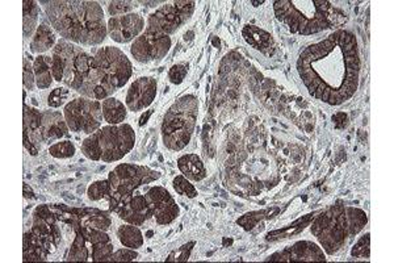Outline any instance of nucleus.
<instances>
[{"instance_id":"obj_1","label":"nucleus","mask_w":394,"mask_h":263,"mask_svg":"<svg viewBox=\"0 0 394 263\" xmlns=\"http://www.w3.org/2000/svg\"><path fill=\"white\" fill-rule=\"evenodd\" d=\"M297 71L309 95L328 105H342L360 84L361 58L356 36L345 29L311 44L297 60Z\"/></svg>"},{"instance_id":"obj_2","label":"nucleus","mask_w":394,"mask_h":263,"mask_svg":"<svg viewBox=\"0 0 394 263\" xmlns=\"http://www.w3.org/2000/svg\"><path fill=\"white\" fill-rule=\"evenodd\" d=\"M51 27L66 41L95 47L104 42L108 28L104 11L98 1L51 0L40 1Z\"/></svg>"},{"instance_id":"obj_3","label":"nucleus","mask_w":394,"mask_h":263,"mask_svg":"<svg viewBox=\"0 0 394 263\" xmlns=\"http://www.w3.org/2000/svg\"><path fill=\"white\" fill-rule=\"evenodd\" d=\"M274 12L289 31L302 36L324 32L339 24V14L326 0H278Z\"/></svg>"},{"instance_id":"obj_4","label":"nucleus","mask_w":394,"mask_h":263,"mask_svg":"<svg viewBox=\"0 0 394 263\" xmlns=\"http://www.w3.org/2000/svg\"><path fill=\"white\" fill-rule=\"evenodd\" d=\"M367 223L368 216L360 208L337 204L314 220L312 234L326 254L334 255L350 238L359 234Z\"/></svg>"},{"instance_id":"obj_5","label":"nucleus","mask_w":394,"mask_h":263,"mask_svg":"<svg viewBox=\"0 0 394 263\" xmlns=\"http://www.w3.org/2000/svg\"><path fill=\"white\" fill-rule=\"evenodd\" d=\"M135 144V133L129 124L105 125L82 142V153L91 161L112 164L122 160Z\"/></svg>"},{"instance_id":"obj_6","label":"nucleus","mask_w":394,"mask_h":263,"mask_svg":"<svg viewBox=\"0 0 394 263\" xmlns=\"http://www.w3.org/2000/svg\"><path fill=\"white\" fill-rule=\"evenodd\" d=\"M198 116V99L188 94L178 99L166 112L162 123V140L164 147L171 151L185 148L196 128Z\"/></svg>"},{"instance_id":"obj_7","label":"nucleus","mask_w":394,"mask_h":263,"mask_svg":"<svg viewBox=\"0 0 394 263\" xmlns=\"http://www.w3.org/2000/svg\"><path fill=\"white\" fill-rule=\"evenodd\" d=\"M161 178V173L151 170L148 166L121 164L109 173L108 181L111 186L109 205L111 211L117 212L127 205L133 197V191L138 187Z\"/></svg>"},{"instance_id":"obj_8","label":"nucleus","mask_w":394,"mask_h":263,"mask_svg":"<svg viewBox=\"0 0 394 263\" xmlns=\"http://www.w3.org/2000/svg\"><path fill=\"white\" fill-rule=\"evenodd\" d=\"M66 124L74 133L92 134L103 125L101 103L95 99L77 98L67 103L64 110Z\"/></svg>"},{"instance_id":"obj_9","label":"nucleus","mask_w":394,"mask_h":263,"mask_svg":"<svg viewBox=\"0 0 394 263\" xmlns=\"http://www.w3.org/2000/svg\"><path fill=\"white\" fill-rule=\"evenodd\" d=\"M94 61L116 90L129 82L133 74V66L122 50L115 47L101 48L94 54Z\"/></svg>"},{"instance_id":"obj_10","label":"nucleus","mask_w":394,"mask_h":263,"mask_svg":"<svg viewBox=\"0 0 394 263\" xmlns=\"http://www.w3.org/2000/svg\"><path fill=\"white\" fill-rule=\"evenodd\" d=\"M171 45L172 40L170 36H157L144 31L131 42V53L137 62L150 64L163 60Z\"/></svg>"},{"instance_id":"obj_11","label":"nucleus","mask_w":394,"mask_h":263,"mask_svg":"<svg viewBox=\"0 0 394 263\" xmlns=\"http://www.w3.org/2000/svg\"><path fill=\"white\" fill-rule=\"evenodd\" d=\"M109 37L118 44H128L140 37L145 31V18L131 12L121 16L111 17L107 23Z\"/></svg>"},{"instance_id":"obj_12","label":"nucleus","mask_w":394,"mask_h":263,"mask_svg":"<svg viewBox=\"0 0 394 263\" xmlns=\"http://www.w3.org/2000/svg\"><path fill=\"white\" fill-rule=\"evenodd\" d=\"M145 197L153 211V217H155L159 225H168L179 217L181 210L175 199L163 187H151Z\"/></svg>"},{"instance_id":"obj_13","label":"nucleus","mask_w":394,"mask_h":263,"mask_svg":"<svg viewBox=\"0 0 394 263\" xmlns=\"http://www.w3.org/2000/svg\"><path fill=\"white\" fill-rule=\"evenodd\" d=\"M268 261L283 262H325L326 254L324 249L312 241H297L292 247L272 254Z\"/></svg>"},{"instance_id":"obj_14","label":"nucleus","mask_w":394,"mask_h":263,"mask_svg":"<svg viewBox=\"0 0 394 263\" xmlns=\"http://www.w3.org/2000/svg\"><path fill=\"white\" fill-rule=\"evenodd\" d=\"M157 79L151 77H141L131 83L127 92V108L131 112H138L145 108L155 100L157 97Z\"/></svg>"},{"instance_id":"obj_15","label":"nucleus","mask_w":394,"mask_h":263,"mask_svg":"<svg viewBox=\"0 0 394 263\" xmlns=\"http://www.w3.org/2000/svg\"><path fill=\"white\" fill-rule=\"evenodd\" d=\"M116 91L117 90L112 86V83L107 79V77L95 65L77 92H79L84 98L105 100L111 98Z\"/></svg>"},{"instance_id":"obj_16","label":"nucleus","mask_w":394,"mask_h":263,"mask_svg":"<svg viewBox=\"0 0 394 263\" xmlns=\"http://www.w3.org/2000/svg\"><path fill=\"white\" fill-rule=\"evenodd\" d=\"M116 214L128 224L137 227H141L145 221L153 217V211L145 195H133L131 201L127 205L121 207Z\"/></svg>"},{"instance_id":"obj_17","label":"nucleus","mask_w":394,"mask_h":263,"mask_svg":"<svg viewBox=\"0 0 394 263\" xmlns=\"http://www.w3.org/2000/svg\"><path fill=\"white\" fill-rule=\"evenodd\" d=\"M41 136L44 144L53 142L55 140H61L62 137L67 136L70 131L66 124L65 116L61 112L55 111H45L41 112Z\"/></svg>"},{"instance_id":"obj_18","label":"nucleus","mask_w":394,"mask_h":263,"mask_svg":"<svg viewBox=\"0 0 394 263\" xmlns=\"http://www.w3.org/2000/svg\"><path fill=\"white\" fill-rule=\"evenodd\" d=\"M242 34L247 44H250L255 49L261 50L264 54H272V51L275 49V41L272 36L255 25H246L242 31Z\"/></svg>"},{"instance_id":"obj_19","label":"nucleus","mask_w":394,"mask_h":263,"mask_svg":"<svg viewBox=\"0 0 394 263\" xmlns=\"http://www.w3.org/2000/svg\"><path fill=\"white\" fill-rule=\"evenodd\" d=\"M181 174L189 181H201L207 178V168L197 154H184L178 160Z\"/></svg>"},{"instance_id":"obj_20","label":"nucleus","mask_w":394,"mask_h":263,"mask_svg":"<svg viewBox=\"0 0 394 263\" xmlns=\"http://www.w3.org/2000/svg\"><path fill=\"white\" fill-rule=\"evenodd\" d=\"M101 110L104 121H107L109 125L122 124L128 116L127 105H124V103L118 99L112 97L101 101Z\"/></svg>"},{"instance_id":"obj_21","label":"nucleus","mask_w":394,"mask_h":263,"mask_svg":"<svg viewBox=\"0 0 394 263\" xmlns=\"http://www.w3.org/2000/svg\"><path fill=\"white\" fill-rule=\"evenodd\" d=\"M54 45H57V37L55 33L47 24H41L33 36L31 42V50L36 54H41L47 50L51 49Z\"/></svg>"},{"instance_id":"obj_22","label":"nucleus","mask_w":394,"mask_h":263,"mask_svg":"<svg viewBox=\"0 0 394 263\" xmlns=\"http://www.w3.org/2000/svg\"><path fill=\"white\" fill-rule=\"evenodd\" d=\"M51 57L49 55H38L33 62V70L36 77V86L40 90L49 88L53 83V74H51Z\"/></svg>"},{"instance_id":"obj_23","label":"nucleus","mask_w":394,"mask_h":263,"mask_svg":"<svg viewBox=\"0 0 394 263\" xmlns=\"http://www.w3.org/2000/svg\"><path fill=\"white\" fill-rule=\"evenodd\" d=\"M117 237H118L121 245L129 247V249H134V250L140 249L145 242L142 231L137 225H133V224L121 225L117 229Z\"/></svg>"},{"instance_id":"obj_24","label":"nucleus","mask_w":394,"mask_h":263,"mask_svg":"<svg viewBox=\"0 0 394 263\" xmlns=\"http://www.w3.org/2000/svg\"><path fill=\"white\" fill-rule=\"evenodd\" d=\"M24 37L28 38L32 36L36 27H37V20H38V3L33 0H24ZM37 31V29H36Z\"/></svg>"},{"instance_id":"obj_25","label":"nucleus","mask_w":394,"mask_h":263,"mask_svg":"<svg viewBox=\"0 0 394 263\" xmlns=\"http://www.w3.org/2000/svg\"><path fill=\"white\" fill-rule=\"evenodd\" d=\"M77 149H75V145L68 141V140H64V141H58L53 145L49 147V153L51 157L57 158V160H67V158H71L74 157Z\"/></svg>"},{"instance_id":"obj_26","label":"nucleus","mask_w":394,"mask_h":263,"mask_svg":"<svg viewBox=\"0 0 394 263\" xmlns=\"http://www.w3.org/2000/svg\"><path fill=\"white\" fill-rule=\"evenodd\" d=\"M86 236L84 233L81 231L78 233L71 250H70V255H68V261H87L90 257L88 249L86 247Z\"/></svg>"},{"instance_id":"obj_27","label":"nucleus","mask_w":394,"mask_h":263,"mask_svg":"<svg viewBox=\"0 0 394 263\" xmlns=\"http://www.w3.org/2000/svg\"><path fill=\"white\" fill-rule=\"evenodd\" d=\"M87 195H88V199L92 200V201H98L101 199H109L111 186H109L108 179L107 181H94L88 187Z\"/></svg>"},{"instance_id":"obj_28","label":"nucleus","mask_w":394,"mask_h":263,"mask_svg":"<svg viewBox=\"0 0 394 263\" xmlns=\"http://www.w3.org/2000/svg\"><path fill=\"white\" fill-rule=\"evenodd\" d=\"M114 254V242L108 241V242H100L96 245H92V261L95 262H105V261H111Z\"/></svg>"},{"instance_id":"obj_29","label":"nucleus","mask_w":394,"mask_h":263,"mask_svg":"<svg viewBox=\"0 0 394 263\" xmlns=\"http://www.w3.org/2000/svg\"><path fill=\"white\" fill-rule=\"evenodd\" d=\"M172 187L181 197H189V199H194V197H197V190L195 188V186L189 181V179H187L184 175L175 177L174 181H172Z\"/></svg>"},{"instance_id":"obj_30","label":"nucleus","mask_w":394,"mask_h":263,"mask_svg":"<svg viewBox=\"0 0 394 263\" xmlns=\"http://www.w3.org/2000/svg\"><path fill=\"white\" fill-rule=\"evenodd\" d=\"M371 234L367 233L361 236L360 238L356 241V244L351 249V257L354 258H360V260H368L371 255Z\"/></svg>"},{"instance_id":"obj_31","label":"nucleus","mask_w":394,"mask_h":263,"mask_svg":"<svg viewBox=\"0 0 394 263\" xmlns=\"http://www.w3.org/2000/svg\"><path fill=\"white\" fill-rule=\"evenodd\" d=\"M137 1H111L108 5V14L111 17L121 16V15H127V14H131L138 5Z\"/></svg>"},{"instance_id":"obj_32","label":"nucleus","mask_w":394,"mask_h":263,"mask_svg":"<svg viewBox=\"0 0 394 263\" xmlns=\"http://www.w3.org/2000/svg\"><path fill=\"white\" fill-rule=\"evenodd\" d=\"M195 245H196V242L192 241V242H188V244H185V245H183V247H178L176 250H174V251L168 255V258H167L166 261H167V262H183V261H188V258H189V255H191V253H192V249H194Z\"/></svg>"},{"instance_id":"obj_33","label":"nucleus","mask_w":394,"mask_h":263,"mask_svg":"<svg viewBox=\"0 0 394 263\" xmlns=\"http://www.w3.org/2000/svg\"><path fill=\"white\" fill-rule=\"evenodd\" d=\"M68 97H70V91H68V90L62 88V87L54 88V90L50 92L49 97H48V104H49L51 108H58V107H61V105L65 104V101Z\"/></svg>"},{"instance_id":"obj_34","label":"nucleus","mask_w":394,"mask_h":263,"mask_svg":"<svg viewBox=\"0 0 394 263\" xmlns=\"http://www.w3.org/2000/svg\"><path fill=\"white\" fill-rule=\"evenodd\" d=\"M140 257V254L134 250V249H129V247H125V249H118L117 251H115L112 254V258L111 261L112 262H128V261H134Z\"/></svg>"},{"instance_id":"obj_35","label":"nucleus","mask_w":394,"mask_h":263,"mask_svg":"<svg viewBox=\"0 0 394 263\" xmlns=\"http://www.w3.org/2000/svg\"><path fill=\"white\" fill-rule=\"evenodd\" d=\"M187 73H188V65H185V64L172 66L170 73H168L170 82L174 83V84H181L184 81Z\"/></svg>"},{"instance_id":"obj_36","label":"nucleus","mask_w":394,"mask_h":263,"mask_svg":"<svg viewBox=\"0 0 394 263\" xmlns=\"http://www.w3.org/2000/svg\"><path fill=\"white\" fill-rule=\"evenodd\" d=\"M23 79H24V86L28 90H33L34 84H36V77H34V70L33 66L27 58H24V74H23Z\"/></svg>"},{"instance_id":"obj_37","label":"nucleus","mask_w":394,"mask_h":263,"mask_svg":"<svg viewBox=\"0 0 394 263\" xmlns=\"http://www.w3.org/2000/svg\"><path fill=\"white\" fill-rule=\"evenodd\" d=\"M150 115H151V111H148V115H144L142 117H141V120H140V125H141V127H142V125L146 123V120H148V117Z\"/></svg>"},{"instance_id":"obj_38","label":"nucleus","mask_w":394,"mask_h":263,"mask_svg":"<svg viewBox=\"0 0 394 263\" xmlns=\"http://www.w3.org/2000/svg\"><path fill=\"white\" fill-rule=\"evenodd\" d=\"M264 1H252V4H255V5H259V4H263Z\"/></svg>"}]
</instances>
